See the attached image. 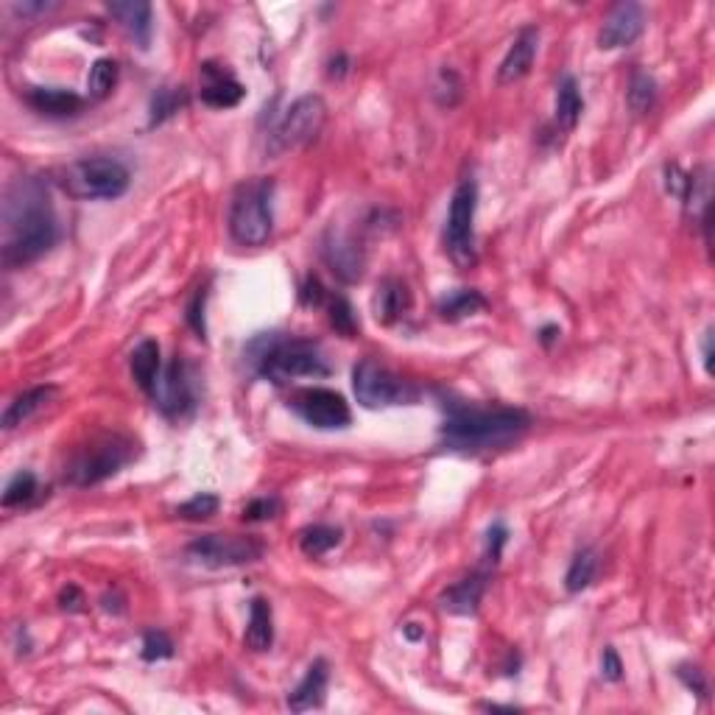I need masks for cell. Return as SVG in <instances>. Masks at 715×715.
<instances>
[{
	"mask_svg": "<svg viewBox=\"0 0 715 715\" xmlns=\"http://www.w3.org/2000/svg\"><path fill=\"white\" fill-rule=\"evenodd\" d=\"M132 459H135L132 439H126L121 433H104L90 445L76 450V456L70 459L65 470V481L73 486H95L121 473Z\"/></svg>",
	"mask_w": 715,
	"mask_h": 715,
	"instance_id": "8992f818",
	"label": "cell"
},
{
	"mask_svg": "<svg viewBox=\"0 0 715 715\" xmlns=\"http://www.w3.org/2000/svg\"><path fill=\"white\" fill-rule=\"evenodd\" d=\"M54 397L56 386H34V389H26L23 394H17L12 403L6 405V411H3V419H0L3 431H14L17 425H23V422H28L34 414H40L42 408L51 403Z\"/></svg>",
	"mask_w": 715,
	"mask_h": 715,
	"instance_id": "ffe728a7",
	"label": "cell"
},
{
	"mask_svg": "<svg viewBox=\"0 0 715 715\" xmlns=\"http://www.w3.org/2000/svg\"><path fill=\"white\" fill-rule=\"evenodd\" d=\"M291 408L297 411L299 419H305L311 428H319V431H344L352 422L347 400L333 389H322V386L294 392Z\"/></svg>",
	"mask_w": 715,
	"mask_h": 715,
	"instance_id": "7c38bea8",
	"label": "cell"
},
{
	"mask_svg": "<svg viewBox=\"0 0 715 715\" xmlns=\"http://www.w3.org/2000/svg\"><path fill=\"white\" fill-rule=\"evenodd\" d=\"M132 185V174L121 160L112 157H87L70 162L62 171V188L81 202H112L121 199Z\"/></svg>",
	"mask_w": 715,
	"mask_h": 715,
	"instance_id": "5b68a950",
	"label": "cell"
},
{
	"mask_svg": "<svg viewBox=\"0 0 715 715\" xmlns=\"http://www.w3.org/2000/svg\"><path fill=\"white\" fill-rule=\"evenodd\" d=\"M324 121H327V104L322 101V95L297 98L271 129L269 146H266L269 157H283L288 151L308 146L313 137L322 132Z\"/></svg>",
	"mask_w": 715,
	"mask_h": 715,
	"instance_id": "52a82bcc",
	"label": "cell"
},
{
	"mask_svg": "<svg viewBox=\"0 0 715 715\" xmlns=\"http://www.w3.org/2000/svg\"><path fill=\"white\" fill-rule=\"evenodd\" d=\"M118 84V62L115 59H95L93 68H90V76H87V93L90 98H107L112 93V87Z\"/></svg>",
	"mask_w": 715,
	"mask_h": 715,
	"instance_id": "1f68e13d",
	"label": "cell"
},
{
	"mask_svg": "<svg viewBox=\"0 0 715 715\" xmlns=\"http://www.w3.org/2000/svg\"><path fill=\"white\" fill-rule=\"evenodd\" d=\"M352 392L364 408H389V405H411L419 397V392L394 375L389 366L378 364L375 358H364L352 369Z\"/></svg>",
	"mask_w": 715,
	"mask_h": 715,
	"instance_id": "9c48e42d",
	"label": "cell"
},
{
	"mask_svg": "<svg viewBox=\"0 0 715 715\" xmlns=\"http://www.w3.org/2000/svg\"><path fill=\"white\" fill-rule=\"evenodd\" d=\"M509 542V528L503 520H495L492 526L486 528V540H484V559L486 565H498L500 556H503V548Z\"/></svg>",
	"mask_w": 715,
	"mask_h": 715,
	"instance_id": "8d00e7d4",
	"label": "cell"
},
{
	"mask_svg": "<svg viewBox=\"0 0 715 715\" xmlns=\"http://www.w3.org/2000/svg\"><path fill=\"white\" fill-rule=\"evenodd\" d=\"M372 308H375V319H378V322H397V319L405 316V311L411 308V291H408V285H405L403 280H397V277L383 280V283L378 285V294H375Z\"/></svg>",
	"mask_w": 715,
	"mask_h": 715,
	"instance_id": "44dd1931",
	"label": "cell"
},
{
	"mask_svg": "<svg viewBox=\"0 0 715 715\" xmlns=\"http://www.w3.org/2000/svg\"><path fill=\"white\" fill-rule=\"evenodd\" d=\"M243 643L252 648V651H269L274 643V615H271V604L266 598H252L249 604V626H246V635Z\"/></svg>",
	"mask_w": 715,
	"mask_h": 715,
	"instance_id": "603a6c76",
	"label": "cell"
},
{
	"mask_svg": "<svg viewBox=\"0 0 715 715\" xmlns=\"http://www.w3.org/2000/svg\"><path fill=\"white\" fill-rule=\"evenodd\" d=\"M327 682H330L327 660H313L305 676H302V682L288 693V707L294 713H308V710L322 707L324 696H327Z\"/></svg>",
	"mask_w": 715,
	"mask_h": 715,
	"instance_id": "d6986e66",
	"label": "cell"
},
{
	"mask_svg": "<svg viewBox=\"0 0 715 715\" xmlns=\"http://www.w3.org/2000/svg\"><path fill=\"white\" fill-rule=\"evenodd\" d=\"M174 640L160 632V629H149L143 635V648H140V657L146 662H160V660H171L174 657Z\"/></svg>",
	"mask_w": 715,
	"mask_h": 715,
	"instance_id": "e575fe53",
	"label": "cell"
},
{
	"mask_svg": "<svg viewBox=\"0 0 715 715\" xmlns=\"http://www.w3.org/2000/svg\"><path fill=\"white\" fill-rule=\"evenodd\" d=\"M107 12L118 20V26L140 45L143 51L151 45V31H154V9L146 0H121L109 3Z\"/></svg>",
	"mask_w": 715,
	"mask_h": 715,
	"instance_id": "ac0fdd59",
	"label": "cell"
},
{
	"mask_svg": "<svg viewBox=\"0 0 715 715\" xmlns=\"http://www.w3.org/2000/svg\"><path fill=\"white\" fill-rule=\"evenodd\" d=\"M676 676L685 682V688L688 690L699 693V696H707V679H704L702 668H696V665H679Z\"/></svg>",
	"mask_w": 715,
	"mask_h": 715,
	"instance_id": "f35d334b",
	"label": "cell"
},
{
	"mask_svg": "<svg viewBox=\"0 0 715 715\" xmlns=\"http://www.w3.org/2000/svg\"><path fill=\"white\" fill-rule=\"evenodd\" d=\"M537 48H540V28L526 26L520 28V34L514 37L512 48L506 51L503 62L498 68V84H514V81L526 79L534 59H537Z\"/></svg>",
	"mask_w": 715,
	"mask_h": 715,
	"instance_id": "2e32d148",
	"label": "cell"
},
{
	"mask_svg": "<svg viewBox=\"0 0 715 715\" xmlns=\"http://www.w3.org/2000/svg\"><path fill=\"white\" fill-rule=\"evenodd\" d=\"M185 556L193 565L210 567V570L241 567L252 565L263 556V542L255 537H238V534H207L190 542Z\"/></svg>",
	"mask_w": 715,
	"mask_h": 715,
	"instance_id": "30bf717a",
	"label": "cell"
},
{
	"mask_svg": "<svg viewBox=\"0 0 715 715\" xmlns=\"http://www.w3.org/2000/svg\"><path fill=\"white\" fill-rule=\"evenodd\" d=\"M626 101H629V107H632V112H637V115L651 112L654 101H657V81H654V76L646 73V70H635L632 79H629Z\"/></svg>",
	"mask_w": 715,
	"mask_h": 715,
	"instance_id": "f1b7e54d",
	"label": "cell"
},
{
	"mask_svg": "<svg viewBox=\"0 0 715 715\" xmlns=\"http://www.w3.org/2000/svg\"><path fill=\"white\" fill-rule=\"evenodd\" d=\"M581 112H584V98H581L579 81L573 76H562L556 87V126L562 132H573L576 123L581 121Z\"/></svg>",
	"mask_w": 715,
	"mask_h": 715,
	"instance_id": "d4e9b609",
	"label": "cell"
},
{
	"mask_svg": "<svg viewBox=\"0 0 715 715\" xmlns=\"http://www.w3.org/2000/svg\"><path fill=\"white\" fill-rule=\"evenodd\" d=\"M475 210H478V185L475 179H461L453 190L445 224V252L459 269L475 266Z\"/></svg>",
	"mask_w": 715,
	"mask_h": 715,
	"instance_id": "ba28073f",
	"label": "cell"
},
{
	"mask_svg": "<svg viewBox=\"0 0 715 715\" xmlns=\"http://www.w3.org/2000/svg\"><path fill=\"white\" fill-rule=\"evenodd\" d=\"M51 3H14V12L20 14H37V12H48Z\"/></svg>",
	"mask_w": 715,
	"mask_h": 715,
	"instance_id": "f6af8a7d",
	"label": "cell"
},
{
	"mask_svg": "<svg viewBox=\"0 0 715 715\" xmlns=\"http://www.w3.org/2000/svg\"><path fill=\"white\" fill-rule=\"evenodd\" d=\"M40 492V484H37V475L28 473V470H20V473L12 475V481L6 484L3 489V509H17V506H28L31 500L37 498Z\"/></svg>",
	"mask_w": 715,
	"mask_h": 715,
	"instance_id": "f546056e",
	"label": "cell"
},
{
	"mask_svg": "<svg viewBox=\"0 0 715 715\" xmlns=\"http://www.w3.org/2000/svg\"><path fill=\"white\" fill-rule=\"evenodd\" d=\"M595 573H598V554H595L593 548H581L579 554L573 556V562H570L565 573L567 593L587 590L595 581Z\"/></svg>",
	"mask_w": 715,
	"mask_h": 715,
	"instance_id": "4316f807",
	"label": "cell"
},
{
	"mask_svg": "<svg viewBox=\"0 0 715 715\" xmlns=\"http://www.w3.org/2000/svg\"><path fill=\"white\" fill-rule=\"evenodd\" d=\"M84 593H81L76 584H68L62 593H59V607L65 609V612H81L84 609Z\"/></svg>",
	"mask_w": 715,
	"mask_h": 715,
	"instance_id": "b9f144b4",
	"label": "cell"
},
{
	"mask_svg": "<svg viewBox=\"0 0 715 715\" xmlns=\"http://www.w3.org/2000/svg\"><path fill=\"white\" fill-rule=\"evenodd\" d=\"M643 31H646V9L640 3H632V0L618 3L598 31V48L601 51L629 48L643 37Z\"/></svg>",
	"mask_w": 715,
	"mask_h": 715,
	"instance_id": "5bb4252c",
	"label": "cell"
},
{
	"mask_svg": "<svg viewBox=\"0 0 715 715\" xmlns=\"http://www.w3.org/2000/svg\"><path fill=\"white\" fill-rule=\"evenodd\" d=\"M559 336H562V330H559L556 324H545V327L540 330V341L545 344V347H551Z\"/></svg>",
	"mask_w": 715,
	"mask_h": 715,
	"instance_id": "bcb514c9",
	"label": "cell"
},
{
	"mask_svg": "<svg viewBox=\"0 0 715 715\" xmlns=\"http://www.w3.org/2000/svg\"><path fill=\"white\" fill-rule=\"evenodd\" d=\"M274 179L257 176L241 182L230 202V235L241 246H263L274 232Z\"/></svg>",
	"mask_w": 715,
	"mask_h": 715,
	"instance_id": "277c9868",
	"label": "cell"
},
{
	"mask_svg": "<svg viewBox=\"0 0 715 715\" xmlns=\"http://www.w3.org/2000/svg\"><path fill=\"white\" fill-rule=\"evenodd\" d=\"M154 405L165 417H185L196 408L199 392H196V375L193 366L182 358H174L168 366H162L160 378L149 394Z\"/></svg>",
	"mask_w": 715,
	"mask_h": 715,
	"instance_id": "8fae6325",
	"label": "cell"
},
{
	"mask_svg": "<svg viewBox=\"0 0 715 715\" xmlns=\"http://www.w3.org/2000/svg\"><path fill=\"white\" fill-rule=\"evenodd\" d=\"M484 593L486 573H470L456 584H450L445 593L439 595V607H442V612L456 615V618H473V615H478Z\"/></svg>",
	"mask_w": 715,
	"mask_h": 715,
	"instance_id": "e0dca14e",
	"label": "cell"
},
{
	"mask_svg": "<svg viewBox=\"0 0 715 715\" xmlns=\"http://www.w3.org/2000/svg\"><path fill=\"white\" fill-rule=\"evenodd\" d=\"M601 676L607 682H621L623 679V662L612 646L604 648V654H601Z\"/></svg>",
	"mask_w": 715,
	"mask_h": 715,
	"instance_id": "ab89813d",
	"label": "cell"
},
{
	"mask_svg": "<svg viewBox=\"0 0 715 715\" xmlns=\"http://www.w3.org/2000/svg\"><path fill=\"white\" fill-rule=\"evenodd\" d=\"M322 257L338 280H344V283H358L364 277L366 255L361 243L355 241V235L350 232L336 230V227L324 232Z\"/></svg>",
	"mask_w": 715,
	"mask_h": 715,
	"instance_id": "4fadbf2b",
	"label": "cell"
},
{
	"mask_svg": "<svg viewBox=\"0 0 715 715\" xmlns=\"http://www.w3.org/2000/svg\"><path fill=\"white\" fill-rule=\"evenodd\" d=\"M403 635L408 637L411 643H417V640H422V637H425V629H419L417 623H405Z\"/></svg>",
	"mask_w": 715,
	"mask_h": 715,
	"instance_id": "7dc6e473",
	"label": "cell"
},
{
	"mask_svg": "<svg viewBox=\"0 0 715 715\" xmlns=\"http://www.w3.org/2000/svg\"><path fill=\"white\" fill-rule=\"evenodd\" d=\"M199 79H202L199 95H202L207 107L232 109L246 98V87L218 62H204L202 70H199Z\"/></svg>",
	"mask_w": 715,
	"mask_h": 715,
	"instance_id": "9a60e30c",
	"label": "cell"
},
{
	"mask_svg": "<svg viewBox=\"0 0 715 715\" xmlns=\"http://www.w3.org/2000/svg\"><path fill=\"white\" fill-rule=\"evenodd\" d=\"M59 241L51 196L40 179H17L3 202V263L28 266Z\"/></svg>",
	"mask_w": 715,
	"mask_h": 715,
	"instance_id": "7a4b0ae2",
	"label": "cell"
},
{
	"mask_svg": "<svg viewBox=\"0 0 715 715\" xmlns=\"http://www.w3.org/2000/svg\"><path fill=\"white\" fill-rule=\"evenodd\" d=\"M204 299H207V291H199L193 302L188 305V324L199 333V338L207 336V324H204Z\"/></svg>",
	"mask_w": 715,
	"mask_h": 715,
	"instance_id": "60d3db41",
	"label": "cell"
},
{
	"mask_svg": "<svg viewBox=\"0 0 715 715\" xmlns=\"http://www.w3.org/2000/svg\"><path fill=\"white\" fill-rule=\"evenodd\" d=\"M327 291H324V285L319 277H308L305 283H302V288H299V302L302 305H308V308H319V305H327Z\"/></svg>",
	"mask_w": 715,
	"mask_h": 715,
	"instance_id": "74e56055",
	"label": "cell"
},
{
	"mask_svg": "<svg viewBox=\"0 0 715 715\" xmlns=\"http://www.w3.org/2000/svg\"><path fill=\"white\" fill-rule=\"evenodd\" d=\"M327 311H330V324L336 327V333H341L344 338H352L358 333V319L352 311L350 299L344 297H327Z\"/></svg>",
	"mask_w": 715,
	"mask_h": 715,
	"instance_id": "d6a6232c",
	"label": "cell"
},
{
	"mask_svg": "<svg viewBox=\"0 0 715 715\" xmlns=\"http://www.w3.org/2000/svg\"><path fill=\"white\" fill-rule=\"evenodd\" d=\"M218 509H221L218 495H213V492H199V495L185 500V503L176 509V514H179L182 520H210Z\"/></svg>",
	"mask_w": 715,
	"mask_h": 715,
	"instance_id": "836d02e7",
	"label": "cell"
},
{
	"mask_svg": "<svg viewBox=\"0 0 715 715\" xmlns=\"http://www.w3.org/2000/svg\"><path fill=\"white\" fill-rule=\"evenodd\" d=\"M188 104V93L182 87H160L151 98V121L149 126H160L168 118H174L179 109Z\"/></svg>",
	"mask_w": 715,
	"mask_h": 715,
	"instance_id": "4dcf8cb0",
	"label": "cell"
},
{
	"mask_svg": "<svg viewBox=\"0 0 715 715\" xmlns=\"http://www.w3.org/2000/svg\"><path fill=\"white\" fill-rule=\"evenodd\" d=\"M445 422L439 428L442 447L459 456H481L506 450L520 442L531 428V417L523 408L481 405L467 400H445Z\"/></svg>",
	"mask_w": 715,
	"mask_h": 715,
	"instance_id": "6da1fadb",
	"label": "cell"
},
{
	"mask_svg": "<svg viewBox=\"0 0 715 715\" xmlns=\"http://www.w3.org/2000/svg\"><path fill=\"white\" fill-rule=\"evenodd\" d=\"M710 341H713V330H707V333H704V341H702L704 369H707V375L713 372V350H710Z\"/></svg>",
	"mask_w": 715,
	"mask_h": 715,
	"instance_id": "ee69618b",
	"label": "cell"
},
{
	"mask_svg": "<svg viewBox=\"0 0 715 715\" xmlns=\"http://www.w3.org/2000/svg\"><path fill=\"white\" fill-rule=\"evenodd\" d=\"M338 542H341V528L324 526V523L302 528V534H299V548H302V554L311 556V559L330 554Z\"/></svg>",
	"mask_w": 715,
	"mask_h": 715,
	"instance_id": "83f0119b",
	"label": "cell"
},
{
	"mask_svg": "<svg viewBox=\"0 0 715 715\" xmlns=\"http://www.w3.org/2000/svg\"><path fill=\"white\" fill-rule=\"evenodd\" d=\"M280 512H283V500L277 498V495H263V498L249 500V503L243 506V520H249V523H266V520L280 517Z\"/></svg>",
	"mask_w": 715,
	"mask_h": 715,
	"instance_id": "d590c367",
	"label": "cell"
},
{
	"mask_svg": "<svg viewBox=\"0 0 715 715\" xmlns=\"http://www.w3.org/2000/svg\"><path fill=\"white\" fill-rule=\"evenodd\" d=\"M330 79H344L347 73H350V56L347 54H338L336 59H330Z\"/></svg>",
	"mask_w": 715,
	"mask_h": 715,
	"instance_id": "7bdbcfd3",
	"label": "cell"
},
{
	"mask_svg": "<svg viewBox=\"0 0 715 715\" xmlns=\"http://www.w3.org/2000/svg\"><path fill=\"white\" fill-rule=\"evenodd\" d=\"M486 308V297L475 288H456V291H447L445 297L436 302V311L445 322H461L467 316H475L478 311Z\"/></svg>",
	"mask_w": 715,
	"mask_h": 715,
	"instance_id": "cb8c5ba5",
	"label": "cell"
},
{
	"mask_svg": "<svg viewBox=\"0 0 715 715\" xmlns=\"http://www.w3.org/2000/svg\"><path fill=\"white\" fill-rule=\"evenodd\" d=\"M162 372V358H160V344L154 338H146L137 344V350L132 352V378L146 394H151L154 383L160 378Z\"/></svg>",
	"mask_w": 715,
	"mask_h": 715,
	"instance_id": "484cf974",
	"label": "cell"
},
{
	"mask_svg": "<svg viewBox=\"0 0 715 715\" xmlns=\"http://www.w3.org/2000/svg\"><path fill=\"white\" fill-rule=\"evenodd\" d=\"M28 104L51 118H68L76 115L84 107V98L76 95L73 90H62V87H34L28 93Z\"/></svg>",
	"mask_w": 715,
	"mask_h": 715,
	"instance_id": "7402d4cb",
	"label": "cell"
},
{
	"mask_svg": "<svg viewBox=\"0 0 715 715\" xmlns=\"http://www.w3.org/2000/svg\"><path fill=\"white\" fill-rule=\"evenodd\" d=\"M243 358L255 375L271 380V383H291L297 378H327L330 375V364L313 338L257 333L246 344Z\"/></svg>",
	"mask_w": 715,
	"mask_h": 715,
	"instance_id": "3957f363",
	"label": "cell"
}]
</instances>
